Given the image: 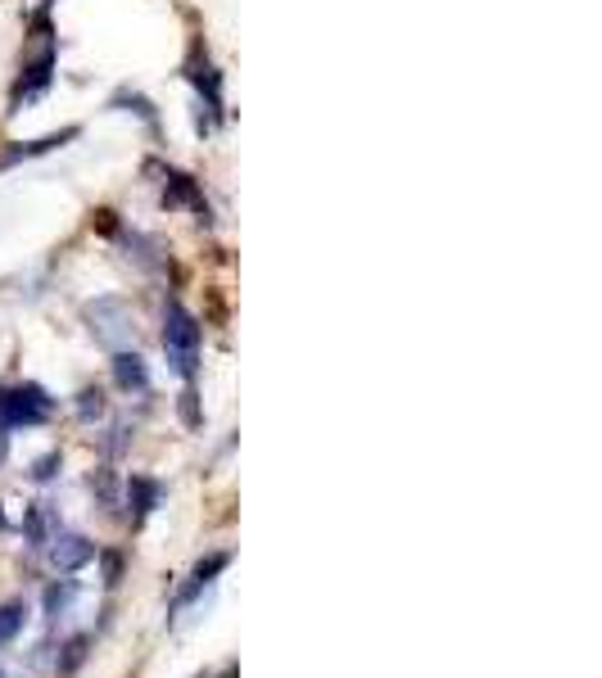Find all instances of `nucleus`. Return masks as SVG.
Masks as SVG:
<instances>
[{"mask_svg": "<svg viewBox=\"0 0 602 678\" xmlns=\"http://www.w3.org/2000/svg\"><path fill=\"white\" fill-rule=\"evenodd\" d=\"M46 547H50V566H55L59 574H73V570H82L86 561L96 557V547L86 543L82 534H55Z\"/></svg>", "mask_w": 602, "mask_h": 678, "instance_id": "20e7f679", "label": "nucleus"}, {"mask_svg": "<svg viewBox=\"0 0 602 678\" xmlns=\"http://www.w3.org/2000/svg\"><path fill=\"white\" fill-rule=\"evenodd\" d=\"M86 326H92L96 344H105V349H113V353L136 335L132 307H128L123 299H96V303H86Z\"/></svg>", "mask_w": 602, "mask_h": 678, "instance_id": "f03ea898", "label": "nucleus"}, {"mask_svg": "<svg viewBox=\"0 0 602 678\" xmlns=\"http://www.w3.org/2000/svg\"><path fill=\"white\" fill-rule=\"evenodd\" d=\"M64 141H73V132H59V136H41V141L14 145V149L0 154V168H14V164H23V159H37V154H50L55 145H64Z\"/></svg>", "mask_w": 602, "mask_h": 678, "instance_id": "0eeeda50", "label": "nucleus"}, {"mask_svg": "<svg viewBox=\"0 0 602 678\" xmlns=\"http://www.w3.org/2000/svg\"><path fill=\"white\" fill-rule=\"evenodd\" d=\"M23 620H27V610H23L19 602H14V606H0V646H5V642H14V638H19Z\"/></svg>", "mask_w": 602, "mask_h": 678, "instance_id": "f8f14e48", "label": "nucleus"}, {"mask_svg": "<svg viewBox=\"0 0 602 678\" xmlns=\"http://www.w3.org/2000/svg\"><path fill=\"white\" fill-rule=\"evenodd\" d=\"M164 353H168V366L177 376H186V380L195 376V366H200V326L182 303H168V313H164Z\"/></svg>", "mask_w": 602, "mask_h": 678, "instance_id": "f257e3e1", "label": "nucleus"}, {"mask_svg": "<svg viewBox=\"0 0 602 678\" xmlns=\"http://www.w3.org/2000/svg\"><path fill=\"white\" fill-rule=\"evenodd\" d=\"M105 574H109V583H118V557H105Z\"/></svg>", "mask_w": 602, "mask_h": 678, "instance_id": "a211bd4d", "label": "nucleus"}, {"mask_svg": "<svg viewBox=\"0 0 602 678\" xmlns=\"http://www.w3.org/2000/svg\"><path fill=\"white\" fill-rule=\"evenodd\" d=\"M69 602H73V583H55V589L46 593V610H50V615H64Z\"/></svg>", "mask_w": 602, "mask_h": 678, "instance_id": "4468645a", "label": "nucleus"}, {"mask_svg": "<svg viewBox=\"0 0 602 678\" xmlns=\"http://www.w3.org/2000/svg\"><path fill=\"white\" fill-rule=\"evenodd\" d=\"M59 471V452H46L41 461H37V467H33V480H50Z\"/></svg>", "mask_w": 602, "mask_h": 678, "instance_id": "dca6fc26", "label": "nucleus"}, {"mask_svg": "<svg viewBox=\"0 0 602 678\" xmlns=\"http://www.w3.org/2000/svg\"><path fill=\"white\" fill-rule=\"evenodd\" d=\"M227 570V552H214V557H204L200 566H195V574H191V583H186V593H182V606L191 602V597H200L204 589H208V583H214L218 574Z\"/></svg>", "mask_w": 602, "mask_h": 678, "instance_id": "6e6552de", "label": "nucleus"}, {"mask_svg": "<svg viewBox=\"0 0 602 678\" xmlns=\"http://www.w3.org/2000/svg\"><path fill=\"white\" fill-rule=\"evenodd\" d=\"M77 416H82V421H100V416H105V394H100V389L77 394Z\"/></svg>", "mask_w": 602, "mask_h": 678, "instance_id": "ddd939ff", "label": "nucleus"}, {"mask_svg": "<svg viewBox=\"0 0 602 678\" xmlns=\"http://www.w3.org/2000/svg\"><path fill=\"white\" fill-rule=\"evenodd\" d=\"M50 416V398L37 385H19V389H0V425H46Z\"/></svg>", "mask_w": 602, "mask_h": 678, "instance_id": "7ed1b4c3", "label": "nucleus"}, {"mask_svg": "<svg viewBox=\"0 0 602 678\" xmlns=\"http://www.w3.org/2000/svg\"><path fill=\"white\" fill-rule=\"evenodd\" d=\"M0 530H5V516H0Z\"/></svg>", "mask_w": 602, "mask_h": 678, "instance_id": "aec40b11", "label": "nucleus"}, {"mask_svg": "<svg viewBox=\"0 0 602 678\" xmlns=\"http://www.w3.org/2000/svg\"><path fill=\"white\" fill-rule=\"evenodd\" d=\"M59 534V525H55V511L41 503V507H33V511H27V538H33L37 547H46L50 538Z\"/></svg>", "mask_w": 602, "mask_h": 678, "instance_id": "9d476101", "label": "nucleus"}, {"mask_svg": "<svg viewBox=\"0 0 602 678\" xmlns=\"http://www.w3.org/2000/svg\"><path fill=\"white\" fill-rule=\"evenodd\" d=\"M5 452H10V435H5V425H0V461H5Z\"/></svg>", "mask_w": 602, "mask_h": 678, "instance_id": "6ab92c4d", "label": "nucleus"}, {"mask_svg": "<svg viewBox=\"0 0 602 678\" xmlns=\"http://www.w3.org/2000/svg\"><path fill=\"white\" fill-rule=\"evenodd\" d=\"M164 199L168 204H191L195 213H200V218H208V204L200 199V191H195V181L191 177H182V172H164Z\"/></svg>", "mask_w": 602, "mask_h": 678, "instance_id": "423d86ee", "label": "nucleus"}, {"mask_svg": "<svg viewBox=\"0 0 602 678\" xmlns=\"http://www.w3.org/2000/svg\"><path fill=\"white\" fill-rule=\"evenodd\" d=\"M182 416H186V425H200V412H195V389H186V394H182Z\"/></svg>", "mask_w": 602, "mask_h": 678, "instance_id": "f3484780", "label": "nucleus"}, {"mask_svg": "<svg viewBox=\"0 0 602 678\" xmlns=\"http://www.w3.org/2000/svg\"><path fill=\"white\" fill-rule=\"evenodd\" d=\"M113 380H118V389H128V394H141V389H149V372H145L141 353L118 349V353H113Z\"/></svg>", "mask_w": 602, "mask_h": 678, "instance_id": "39448f33", "label": "nucleus"}, {"mask_svg": "<svg viewBox=\"0 0 602 678\" xmlns=\"http://www.w3.org/2000/svg\"><path fill=\"white\" fill-rule=\"evenodd\" d=\"M191 82L208 96V109L222 113V82H218V73L208 69V64H195V69H191Z\"/></svg>", "mask_w": 602, "mask_h": 678, "instance_id": "9b49d317", "label": "nucleus"}, {"mask_svg": "<svg viewBox=\"0 0 602 678\" xmlns=\"http://www.w3.org/2000/svg\"><path fill=\"white\" fill-rule=\"evenodd\" d=\"M82 656H86V638H73V642L64 646V661H59V674H73V669L82 665Z\"/></svg>", "mask_w": 602, "mask_h": 678, "instance_id": "2eb2a0df", "label": "nucleus"}, {"mask_svg": "<svg viewBox=\"0 0 602 678\" xmlns=\"http://www.w3.org/2000/svg\"><path fill=\"white\" fill-rule=\"evenodd\" d=\"M128 498H132L136 516H149V511L159 507V484L145 480V475H132V480H128Z\"/></svg>", "mask_w": 602, "mask_h": 678, "instance_id": "1a4fd4ad", "label": "nucleus"}]
</instances>
